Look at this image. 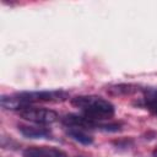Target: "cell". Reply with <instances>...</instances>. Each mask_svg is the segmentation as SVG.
Returning a JSON list of instances; mask_svg holds the SVG:
<instances>
[{
	"instance_id": "cell-2",
	"label": "cell",
	"mask_w": 157,
	"mask_h": 157,
	"mask_svg": "<svg viewBox=\"0 0 157 157\" xmlns=\"http://www.w3.org/2000/svg\"><path fill=\"white\" fill-rule=\"evenodd\" d=\"M71 104L80 108L82 115L94 121L109 120L114 117V105L98 96H76L71 98Z\"/></svg>"
},
{
	"instance_id": "cell-8",
	"label": "cell",
	"mask_w": 157,
	"mask_h": 157,
	"mask_svg": "<svg viewBox=\"0 0 157 157\" xmlns=\"http://www.w3.org/2000/svg\"><path fill=\"white\" fill-rule=\"evenodd\" d=\"M144 105L157 115V87L147 88L144 92Z\"/></svg>"
},
{
	"instance_id": "cell-9",
	"label": "cell",
	"mask_w": 157,
	"mask_h": 157,
	"mask_svg": "<svg viewBox=\"0 0 157 157\" xmlns=\"http://www.w3.org/2000/svg\"><path fill=\"white\" fill-rule=\"evenodd\" d=\"M152 155H153V157H157V146L153 148V152H152Z\"/></svg>"
},
{
	"instance_id": "cell-4",
	"label": "cell",
	"mask_w": 157,
	"mask_h": 157,
	"mask_svg": "<svg viewBox=\"0 0 157 157\" xmlns=\"http://www.w3.org/2000/svg\"><path fill=\"white\" fill-rule=\"evenodd\" d=\"M23 157H67L66 152L52 146H29L22 152Z\"/></svg>"
},
{
	"instance_id": "cell-7",
	"label": "cell",
	"mask_w": 157,
	"mask_h": 157,
	"mask_svg": "<svg viewBox=\"0 0 157 157\" xmlns=\"http://www.w3.org/2000/svg\"><path fill=\"white\" fill-rule=\"evenodd\" d=\"M139 90V86L132 85V83H119L114 85L108 88V93L110 96H129L135 93Z\"/></svg>"
},
{
	"instance_id": "cell-5",
	"label": "cell",
	"mask_w": 157,
	"mask_h": 157,
	"mask_svg": "<svg viewBox=\"0 0 157 157\" xmlns=\"http://www.w3.org/2000/svg\"><path fill=\"white\" fill-rule=\"evenodd\" d=\"M20 132L28 139H48L52 132L48 128L43 125H18Z\"/></svg>"
},
{
	"instance_id": "cell-1",
	"label": "cell",
	"mask_w": 157,
	"mask_h": 157,
	"mask_svg": "<svg viewBox=\"0 0 157 157\" xmlns=\"http://www.w3.org/2000/svg\"><path fill=\"white\" fill-rule=\"evenodd\" d=\"M69 98V93L63 90L52 91H32V92H20L11 96L1 97V107L5 109L21 110L26 107H31L33 103L39 102H63Z\"/></svg>"
},
{
	"instance_id": "cell-6",
	"label": "cell",
	"mask_w": 157,
	"mask_h": 157,
	"mask_svg": "<svg viewBox=\"0 0 157 157\" xmlns=\"http://www.w3.org/2000/svg\"><path fill=\"white\" fill-rule=\"evenodd\" d=\"M67 135L74 139L75 141L82 144V145H91L93 142V137L92 135H90L87 132L86 129L83 128H78V126H67V130H66Z\"/></svg>"
},
{
	"instance_id": "cell-3",
	"label": "cell",
	"mask_w": 157,
	"mask_h": 157,
	"mask_svg": "<svg viewBox=\"0 0 157 157\" xmlns=\"http://www.w3.org/2000/svg\"><path fill=\"white\" fill-rule=\"evenodd\" d=\"M18 115L25 120L36 123L38 125H47L55 123L59 119L56 112L47 108H37V107H26L18 110Z\"/></svg>"
}]
</instances>
